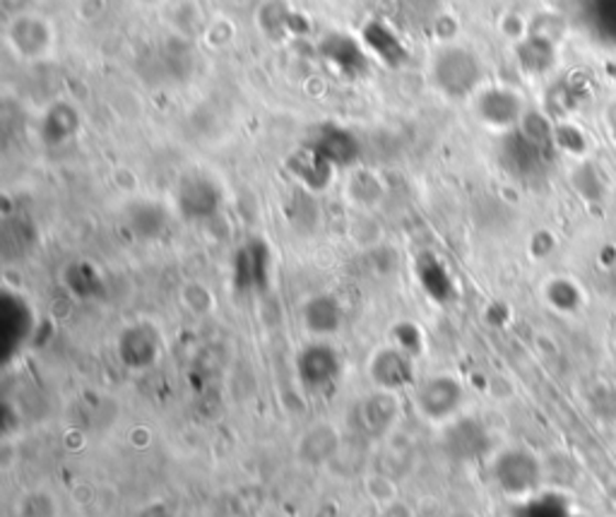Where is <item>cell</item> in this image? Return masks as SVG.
<instances>
[{"label": "cell", "mask_w": 616, "mask_h": 517, "mask_svg": "<svg viewBox=\"0 0 616 517\" xmlns=\"http://www.w3.org/2000/svg\"><path fill=\"white\" fill-rule=\"evenodd\" d=\"M342 436L332 424H314L299 438V455L306 462H328L342 450Z\"/></svg>", "instance_id": "cell-8"}, {"label": "cell", "mask_w": 616, "mask_h": 517, "mask_svg": "<svg viewBox=\"0 0 616 517\" xmlns=\"http://www.w3.org/2000/svg\"><path fill=\"white\" fill-rule=\"evenodd\" d=\"M342 359L326 340H311L297 356V376L306 393H326L340 381Z\"/></svg>", "instance_id": "cell-2"}, {"label": "cell", "mask_w": 616, "mask_h": 517, "mask_svg": "<svg viewBox=\"0 0 616 517\" xmlns=\"http://www.w3.org/2000/svg\"><path fill=\"white\" fill-rule=\"evenodd\" d=\"M547 301L561 310V314H573L581 306V292L569 279H554L547 287Z\"/></svg>", "instance_id": "cell-9"}, {"label": "cell", "mask_w": 616, "mask_h": 517, "mask_svg": "<svg viewBox=\"0 0 616 517\" xmlns=\"http://www.w3.org/2000/svg\"><path fill=\"white\" fill-rule=\"evenodd\" d=\"M397 395L376 391L364 399H359L352 409L354 429L362 438H381L391 431V426L397 419Z\"/></svg>", "instance_id": "cell-5"}, {"label": "cell", "mask_w": 616, "mask_h": 517, "mask_svg": "<svg viewBox=\"0 0 616 517\" xmlns=\"http://www.w3.org/2000/svg\"><path fill=\"white\" fill-rule=\"evenodd\" d=\"M119 356L128 369H150L160 356V334L150 326H133L119 338Z\"/></svg>", "instance_id": "cell-6"}, {"label": "cell", "mask_w": 616, "mask_h": 517, "mask_svg": "<svg viewBox=\"0 0 616 517\" xmlns=\"http://www.w3.org/2000/svg\"><path fill=\"white\" fill-rule=\"evenodd\" d=\"M366 373L376 391H385V393L400 395L405 387L417 385V371L413 356H409L405 349H397V346L378 349V352L371 356Z\"/></svg>", "instance_id": "cell-3"}, {"label": "cell", "mask_w": 616, "mask_h": 517, "mask_svg": "<svg viewBox=\"0 0 616 517\" xmlns=\"http://www.w3.org/2000/svg\"><path fill=\"white\" fill-rule=\"evenodd\" d=\"M494 474L498 484L513 496L530 494V491H535L539 482H542V468H539V460L530 450H522V448L501 452L494 464Z\"/></svg>", "instance_id": "cell-4"}, {"label": "cell", "mask_w": 616, "mask_h": 517, "mask_svg": "<svg viewBox=\"0 0 616 517\" xmlns=\"http://www.w3.org/2000/svg\"><path fill=\"white\" fill-rule=\"evenodd\" d=\"M304 328L311 332L314 340H326L328 334L338 332L342 326V310L340 304L332 296H314L304 304L301 310Z\"/></svg>", "instance_id": "cell-7"}, {"label": "cell", "mask_w": 616, "mask_h": 517, "mask_svg": "<svg viewBox=\"0 0 616 517\" xmlns=\"http://www.w3.org/2000/svg\"><path fill=\"white\" fill-rule=\"evenodd\" d=\"M413 403L421 419L433 424L453 421L465 405V387L451 373H436L427 381H417Z\"/></svg>", "instance_id": "cell-1"}]
</instances>
